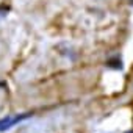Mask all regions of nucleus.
Segmentation results:
<instances>
[{"label": "nucleus", "mask_w": 133, "mask_h": 133, "mask_svg": "<svg viewBox=\"0 0 133 133\" xmlns=\"http://www.w3.org/2000/svg\"><path fill=\"white\" fill-rule=\"evenodd\" d=\"M31 116V113H24V114H17V116H6L5 119L0 121V131H5V130H10L11 127H14L16 124L28 119Z\"/></svg>", "instance_id": "1"}, {"label": "nucleus", "mask_w": 133, "mask_h": 133, "mask_svg": "<svg viewBox=\"0 0 133 133\" xmlns=\"http://www.w3.org/2000/svg\"><path fill=\"white\" fill-rule=\"evenodd\" d=\"M107 68L116 69V71H122V69H124V64H122L121 56H119V55H114V56L108 58V59H107Z\"/></svg>", "instance_id": "2"}, {"label": "nucleus", "mask_w": 133, "mask_h": 133, "mask_svg": "<svg viewBox=\"0 0 133 133\" xmlns=\"http://www.w3.org/2000/svg\"><path fill=\"white\" fill-rule=\"evenodd\" d=\"M8 11H10V8H8V6H0V16H2V17H3V16H6V13H8Z\"/></svg>", "instance_id": "3"}, {"label": "nucleus", "mask_w": 133, "mask_h": 133, "mask_svg": "<svg viewBox=\"0 0 133 133\" xmlns=\"http://www.w3.org/2000/svg\"><path fill=\"white\" fill-rule=\"evenodd\" d=\"M125 133H133V130H128V131H125Z\"/></svg>", "instance_id": "4"}, {"label": "nucleus", "mask_w": 133, "mask_h": 133, "mask_svg": "<svg viewBox=\"0 0 133 133\" xmlns=\"http://www.w3.org/2000/svg\"><path fill=\"white\" fill-rule=\"evenodd\" d=\"M130 5H131V6H133V0H130Z\"/></svg>", "instance_id": "5"}]
</instances>
